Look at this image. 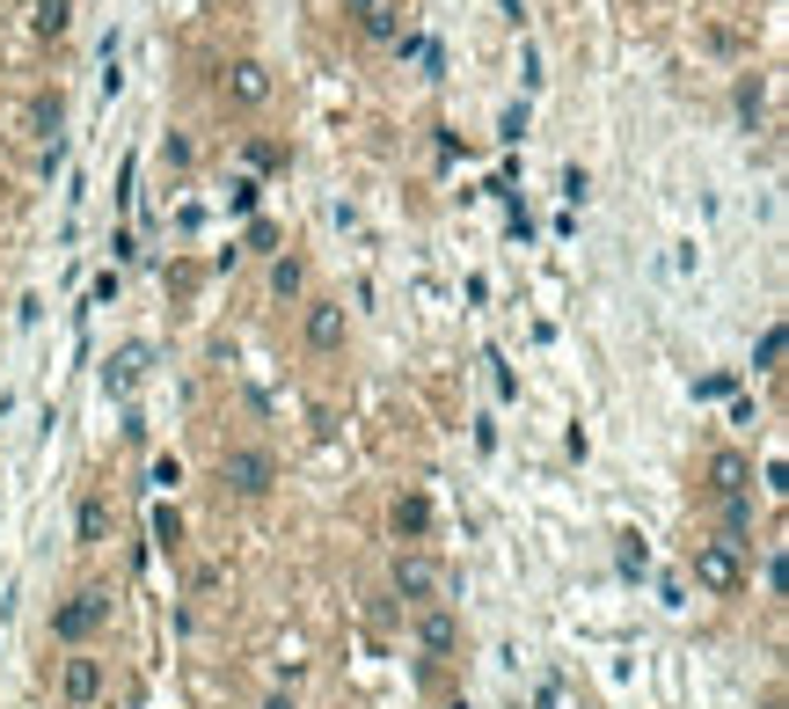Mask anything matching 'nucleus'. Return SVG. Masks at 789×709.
<instances>
[{"mask_svg":"<svg viewBox=\"0 0 789 709\" xmlns=\"http://www.w3.org/2000/svg\"><path fill=\"white\" fill-rule=\"evenodd\" d=\"M760 373H775V366H782V330H768V337H760Z\"/></svg>","mask_w":789,"mask_h":709,"instance_id":"nucleus-19","label":"nucleus"},{"mask_svg":"<svg viewBox=\"0 0 789 709\" xmlns=\"http://www.w3.org/2000/svg\"><path fill=\"white\" fill-rule=\"evenodd\" d=\"M30 30H37V37H67V30H73V0H37V8H30Z\"/></svg>","mask_w":789,"mask_h":709,"instance_id":"nucleus-13","label":"nucleus"},{"mask_svg":"<svg viewBox=\"0 0 789 709\" xmlns=\"http://www.w3.org/2000/svg\"><path fill=\"white\" fill-rule=\"evenodd\" d=\"M22 124H30V132H59V124H67V103H59V95H37V103L22 110Z\"/></svg>","mask_w":789,"mask_h":709,"instance_id":"nucleus-15","label":"nucleus"},{"mask_svg":"<svg viewBox=\"0 0 789 709\" xmlns=\"http://www.w3.org/2000/svg\"><path fill=\"white\" fill-rule=\"evenodd\" d=\"M395 592H403L409 607H438V592H446V570H438V556L403 549V556H395Z\"/></svg>","mask_w":789,"mask_h":709,"instance_id":"nucleus-4","label":"nucleus"},{"mask_svg":"<svg viewBox=\"0 0 789 709\" xmlns=\"http://www.w3.org/2000/svg\"><path fill=\"white\" fill-rule=\"evenodd\" d=\"M746 490H753V462H746L738 446L709 454V497H724V505H731V497H746Z\"/></svg>","mask_w":789,"mask_h":709,"instance_id":"nucleus-7","label":"nucleus"},{"mask_svg":"<svg viewBox=\"0 0 789 709\" xmlns=\"http://www.w3.org/2000/svg\"><path fill=\"white\" fill-rule=\"evenodd\" d=\"M154 483H161V490H175V483H183V462H175V454H161V462H154Z\"/></svg>","mask_w":789,"mask_h":709,"instance_id":"nucleus-21","label":"nucleus"},{"mask_svg":"<svg viewBox=\"0 0 789 709\" xmlns=\"http://www.w3.org/2000/svg\"><path fill=\"white\" fill-rule=\"evenodd\" d=\"M614 556H621V570H629V578H644V570H650V549H644V534H621V549H614Z\"/></svg>","mask_w":789,"mask_h":709,"instance_id":"nucleus-17","label":"nucleus"},{"mask_svg":"<svg viewBox=\"0 0 789 709\" xmlns=\"http://www.w3.org/2000/svg\"><path fill=\"white\" fill-rule=\"evenodd\" d=\"M220 95H227L234 110H263L271 103V67H263V59H234V67L220 73Z\"/></svg>","mask_w":789,"mask_h":709,"instance_id":"nucleus-5","label":"nucleus"},{"mask_svg":"<svg viewBox=\"0 0 789 709\" xmlns=\"http://www.w3.org/2000/svg\"><path fill=\"white\" fill-rule=\"evenodd\" d=\"M220 483H227L234 497H263L279 483V454H271V446H227V454H220Z\"/></svg>","mask_w":789,"mask_h":709,"instance_id":"nucleus-1","label":"nucleus"},{"mask_svg":"<svg viewBox=\"0 0 789 709\" xmlns=\"http://www.w3.org/2000/svg\"><path fill=\"white\" fill-rule=\"evenodd\" d=\"M417 644H424L432 658H446V651L461 644V621L446 615V607H424V615H417Z\"/></svg>","mask_w":789,"mask_h":709,"instance_id":"nucleus-9","label":"nucleus"},{"mask_svg":"<svg viewBox=\"0 0 789 709\" xmlns=\"http://www.w3.org/2000/svg\"><path fill=\"white\" fill-rule=\"evenodd\" d=\"M140 381H146V344H124V352L110 358V388H118V395H132Z\"/></svg>","mask_w":789,"mask_h":709,"instance_id":"nucleus-11","label":"nucleus"},{"mask_svg":"<svg viewBox=\"0 0 789 709\" xmlns=\"http://www.w3.org/2000/svg\"><path fill=\"white\" fill-rule=\"evenodd\" d=\"M73 534H81V549H95V541L110 534V505H103V497H81V513H73Z\"/></svg>","mask_w":789,"mask_h":709,"instance_id":"nucleus-12","label":"nucleus"},{"mask_svg":"<svg viewBox=\"0 0 789 709\" xmlns=\"http://www.w3.org/2000/svg\"><path fill=\"white\" fill-rule=\"evenodd\" d=\"M263 709H293V695H263Z\"/></svg>","mask_w":789,"mask_h":709,"instance_id":"nucleus-22","label":"nucleus"},{"mask_svg":"<svg viewBox=\"0 0 789 709\" xmlns=\"http://www.w3.org/2000/svg\"><path fill=\"white\" fill-rule=\"evenodd\" d=\"M103 621H110V592H103V586H81V592H73V600L52 615V644H88Z\"/></svg>","mask_w":789,"mask_h":709,"instance_id":"nucleus-3","label":"nucleus"},{"mask_svg":"<svg viewBox=\"0 0 789 709\" xmlns=\"http://www.w3.org/2000/svg\"><path fill=\"white\" fill-rule=\"evenodd\" d=\"M154 541H161V549H175V541H183V519H175V505H154Z\"/></svg>","mask_w":789,"mask_h":709,"instance_id":"nucleus-18","label":"nucleus"},{"mask_svg":"<svg viewBox=\"0 0 789 709\" xmlns=\"http://www.w3.org/2000/svg\"><path fill=\"white\" fill-rule=\"evenodd\" d=\"M59 695H67L73 709H88L95 695H103V658H88V651H73L67 666H59Z\"/></svg>","mask_w":789,"mask_h":709,"instance_id":"nucleus-8","label":"nucleus"},{"mask_svg":"<svg viewBox=\"0 0 789 709\" xmlns=\"http://www.w3.org/2000/svg\"><path fill=\"white\" fill-rule=\"evenodd\" d=\"M351 16H358V30L366 37H395V8H387V0H344Z\"/></svg>","mask_w":789,"mask_h":709,"instance_id":"nucleus-14","label":"nucleus"},{"mask_svg":"<svg viewBox=\"0 0 789 709\" xmlns=\"http://www.w3.org/2000/svg\"><path fill=\"white\" fill-rule=\"evenodd\" d=\"M395 534H403V541H424V534H432V497L424 490L395 497Z\"/></svg>","mask_w":789,"mask_h":709,"instance_id":"nucleus-10","label":"nucleus"},{"mask_svg":"<svg viewBox=\"0 0 789 709\" xmlns=\"http://www.w3.org/2000/svg\"><path fill=\"white\" fill-rule=\"evenodd\" d=\"M300 285H307V264H300V256H279V264H271V293H279V301H293Z\"/></svg>","mask_w":789,"mask_h":709,"instance_id":"nucleus-16","label":"nucleus"},{"mask_svg":"<svg viewBox=\"0 0 789 709\" xmlns=\"http://www.w3.org/2000/svg\"><path fill=\"white\" fill-rule=\"evenodd\" d=\"M454 709H461V702H454Z\"/></svg>","mask_w":789,"mask_h":709,"instance_id":"nucleus-23","label":"nucleus"},{"mask_svg":"<svg viewBox=\"0 0 789 709\" xmlns=\"http://www.w3.org/2000/svg\"><path fill=\"white\" fill-rule=\"evenodd\" d=\"M300 337H307V352H344V301H307V322H300Z\"/></svg>","mask_w":789,"mask_h":709,"instance_id":"nucleus-6","label":"nucleus"},{"mask_svg":"<svg viewBox=\"0 0 789 709\" xmlns=\"http://www.w3.org/2000/svg\"><path fill=\"white\" fill-rule=\"evenodd\" d=\"M695 586L717 592V600L746 592V556H738V541H695Z\"/></svg>","mask_w":789,"mask_h":709,"instance_id":"nucleus-2","label":"nucleus"},{"mask_svg":"<svg viewBox=\"0 0 789 709\" xmlns=\"http://www.w3.org/2000/svg\"><path fill=\"white\" fill-rule=\"evenodd\" d=\"M585 191H593V176H585L578 161H570V169H563V197H570V205H578V197H585Z\"/></svg>","mask_w":789,"mask_h":709,"instance_id":"nucleus-20","label":"nucleus"}]
</instances>
